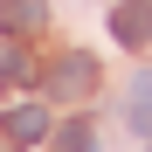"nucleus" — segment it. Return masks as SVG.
<instances>
[{
  "label": "nucleus",
  "instance_id": "1",
  "mask_svg": "<svg viewBox=\"0 0 152 152\" xmlns=\"http://www.w3.org/2000/svg\"><path fill=\"white\" fill-rule=\"evenodd\" d=\"M42 90H48V97H62V104H83V97L97 90V56H90V48L56 56V62H48V76H42Z\"/></svg>",
  "mask_w": 152,
  "mask_h": 152
},
{
  "label": "nucleus",
  "instance_id": "2",
  "mask_svg": "<svg viewBox=\"0 0 152 152\" xmlns=\"http://www.w3.org/2000/svg\"><path fill=\"white\" fill-rule=\"evenodd\" d=\"M111 35L124 48H145L152 42V0H118V7H111Z\"/></svg>",
  "mask_w": 152,
  "mask_h": 152
},
{
  "label": "nucleus",
  "instance_id": "3",
  "mask_svg": "<svg viewBox=\"0 0 152 152\" xmlns=\"http://www.w3.org/2000/svg\"><path fill=\"white\" fill-rule=\"evenodd\" d=\"M0 132H7L14 145H42V138H48V111H42V104H14L7 118H0Z\"/></svg>",
  "mask_w": 152,
  "mask_h": 152
},
{
  "label": "nucleus",
  "instance_id": "4",
  "mask_svg": "<svg viewBox=\"0 0 152 152\" xmlns=\"http://www.w3.org/2000/svg\"><path fill=\"white\" fill-rule=\"evenodd\" d=\"M48 21V0H0V28L7 35H35Z\"/></svg>",
  "mask_w": 152,
  "mask_h": 152
},
{
  "label": "nucleus",
  "instance_id": "5",
  "mask_svg": "<svg viewBox=\"0 0 152 152\" xmlns=\"http://www.w3.org/2000/svg\"><path fill=\"white\" fill-rule=\"evenodd\" d=\"M56 152H97V132H90V118H69L62 132H56Z\"/></svg>",
  "mask_w": 152,
  "mask_h": 152
},
{
  "label": "nucleus",
  "instance_id": "6",
  "mask_svg": "<svg viewBox=\"0 0 152 152\" xmlns=\"http://www.w3.org/2000/svg\"><path fill=\"white\" fill-rule=\"evenodd\" d=\"M132 124L152 132V69H138V83H132Z\"/></svg>",
  "mask_w": 152,
  "mask_h": 152
},
{
  "label": "nucleus",
  "instance_id": "7",
  "mask_svg": "<svg viewBox=\"0 0 152 152\" xmlns=\"http://www.w3.org/2000/svg\"><path fill=\"white\" fill-rule=\"evenodd\" d=\"M0 152H14V145H0Z\"/></svg>",
  "mask_w": 152,
  "mask_h": 152
},
{
  "label": "nucleus",
  "instance_id": "8",
  "mask_svg": "<svg viewBox=\"0 0 152 152\" xmlns=\"http://www.w3.org/2000/svg\"><path fill=\"white\" fill-rule=\"evenodd\" d=\"M145 152H152V138H145Z\"/></svg>",
  "mask_w": 152,
  "mask_h": 152
}]
</instances>
